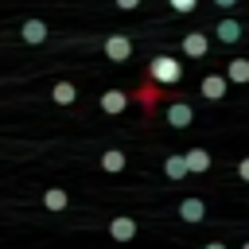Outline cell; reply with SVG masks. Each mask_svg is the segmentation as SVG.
<instances>
[{
	"label": "cell",
	"instance_id": "obj_1",
	"mask_svg": "<svg viewBox=\"0 0 249 249\" xmlns=\"http://www.w3.org/2000/svg\"><path fill=\"white\" fill-rule=\"evenodd\" d=\"M148 78L160 82V86H175V82L183 78V62L171 58V54H156V58L148 62Z\"/></svg>",
	"mask_w": 249,
	"mask_h": 249
},
{
	"label": "cell",
	"instance_id": "obj_7",
	"mask_svg": "<svg viewBox=\"0 0 249 249\" xmlns=\"http://www.w3.org/2000/svg\"><path fill=\"white\" fill-rule=\"evenodd\" d=\"M163 121H167L171 128H187V124L195 121V109H191L187 101H171V105L163 109Z\"/></svg>",
	"mask_w": 249,
	"mask_h": 249
},
{
	"label": "cell",
	"instance_id": "obj_18",
	"mask_svg": "<svg viewBox=\"0 0 249 249\" xmlns=\"http://www.w3.org/2000/svg\"><path fill=\"white\" fill-rule=\"evenodd\" d=\"M167 4H171L175 12H195V4H198V0H167Z\"/></svg>",
	"mask_w": 249,
	"mask_h": 249
},
{
	"label": "cell",
	"instance_id": "obj_8",
	"mask_svg": "<svg viewBox=\"0 0 249 249\" xmlns=\"http://www.w3.org/2000/svg\"><path fill=\"white\" fill-rule=\"evenodd\" d=\"M109 237L113 241H132L136 237V218H124V214L109 218Z\"/></svg>",
	"mask_w": 249,
	"mask_h": 249
},
{
	"label": "cell",
	"instance_id": "obj_6",
	"mask_svg": "<svg viewBox=\"0 0 249 249\" xmlns=\"http://www.w3.org/2000/svg\"><path fill=\"white\" fill-rule=\"evenodd\" d=\"M206 51H210V35L206 31H187L183 35V54L187 58H206Z\"/></svg>",
	"mask_w": 249,
	"mask_h": 249
},
{
	"label": "cell",
	"instance_id": "obj_14",
	"mask_svg": "<svg viewBox=\"0 0 249 249\" xmlns=\"http://www.w3.org/2000/svg\"><path fill=\"white\" fill-rule=\"evenodd\" d=\"M226 78L237 86H249V58H230L226 62Z\"/></svg>",
	"mask_w": 249,
	"mask_h": 249
},
{
	"label": "cell",
	"instance_id": "obj_17",
	"mask_svg": "<svg viewBox=\"0 0 249 249\" xmlns=\"http://www.w3.org/2000/svg\"><path fill=\"white\" fill-rule=\"evenodd\" d=\"M214 31H218V43H237L241 39V23L237 19H222Z\"/></svg>",
	"mask_w": 249,
	"mask_h": 249
},
{
	"label": "cell",
	"instance_id": "obj_4",
	"mask_svg": "<svg viewBox=\"0 0 249 249\" xmlns=\"http://www.w3.org/2000/svg\"><path fill=\"white\" fill-rule=\"evenodd\" d=\"M128 105H132V93H128V89H117V86H113V89L101 93V113H105V117H117V113H124Z\"/></svg>",
	"mask_w": 249,
	"mask_h": 249
},
{
	"label": "cell",
	"instance_id": "obj_13",
	"mask_svg": "<svg viewBox=\"0 0 249 249\" xmlns=\"http://www.w3.org/2000/svg\"><path fill=\"white\" fill-rule=\"evenodd\" d=\"M51 101H54V105H74V101H78L74 82H54V86H51Z\"/></svg>",
	"mask_w": 249,
	"mask_h": 249
},
{
	"label": "cell",
	"instance_id": "obj_11",
	"mask_svg": "<svg viewBox=\"0 0 249 249\" xmlns=\"http://www.w3.org/2000/svg\"><path fill=\"white\" fill-rule=\"evenodd\" d=\"M163 175H167V179H175V183H179V179H187V175H191V171H187V156H183V152H171V156L163 160Z\"/></svg>",
	"mask_w": 249,
	"mask_h": 249
},
{
	"label": "cell",
	"instance_id": "obj_23",
	"mask_svg": "<svg viewBox=\"0 0 249 249\" xmlns=\"http://www.w3.org/2000/svg\"><path fill=\"white\" fill-rule=\"evenodd\" d=\"M241 249H249V241H245V245H241Z\"/></svg>",
	"mask_w": 249,
	"mask_h": 249
},
{
	"label": "cell",
	"instance_id": "obj_3",
	"mask_svg": "<svg viewBox=\"0 0 249 249\" xmlns=\"http://www.w3.org/2000/svg\"><path fill=\"white\" fill-rule=\"evenodd\" d=\"M101 51H105L109 62H128V58H132V39H128V35H109V39L101 43Z\"/></svg>",
	"mask_w": 249,
	"mask_h": 249
},
{
	"label": "cell",
	"instance_id": "obj_10",
	"mask_svg": "<svg viewBox=\"0 0 249 249\" xmlns=\"http://www.w3.org/2000/svg\"><path fill=\"white\" fill-rule=\"evenodd\" d=\"M183 156H187V171H191V175L210 171V152H206V148H187Z\"/></svg>",
	"mask_w": 249,
	"mask_h": 249
},
{
	"label": "cell",
	"instance_id": "obj_12",
	"mask_svg": "<svg viewBox=\"0 0 249 249\" xmlns=\"http://www.w3.org/2000/svg\"><path fill=\"white\" fill-rule=\"evenodd\" d=\"M19 35H23V43H47V35H51V31H47V23H43V19H27V23L19 27Z\"/></svg>",
	"mask_w": 249,
	"mask_h": 249
},
{
	"label": "cell",
	"instance_id": "obj_2",
	"mask_svg": "<svg viewBox=\"0 0 249 249\" xmlns=\"http://www.w3.org/2000/svg\"><path fill=\"white\" fill-rule=\"evenodd\" d=\"M163 89H167V86H160V82L144 78V82L132 89V101H140V105H144V113H156V105L163 101Z\"/></svg>",
	"mask_w": 249,
	"mask_h": 249
},
{
	"label": "cell",
	"instance_id": "obj_20",
	"mask_svg": "<svg viewBox=\"0 0 249 249\" xmlns=\"http://www.w3.org/2000/svg\"><path fill=\"white\" fill-rule=\"evenodd\" d=\"M117 8H124V12H132V8H140V0H117Z\"/></svg>",
	"mask_w": 249,
	"mask_h": 249
},
{
	"label": "cell",
	"instance_id": "obj_22",
	"mask_svg": "<svg viewBox=\"0 0 249 249\" xmlns=\"http://www.w3.org/2000/svg\"><path fill=\"white\" fill-rule=\"evenodd\" d=\"M214 4H218V8H233L237 0H214Z\"/></svg>",
	"mask_w": 249,
	"mask_h": 249
},
{
	"label": "cell",
	"instance_id": "obj_5",
	"mask_svg": "<svg viewBox=\"0 0 249 249\" xmlns=\"http://www.w3.org/2000/svg\"><path fill=\"white\" fill-rule=\"evenodd\" d=\"M226 89H230V78H226V74H206V78L198 82V93H202L206 101H222Z\"/></svg>",
	"mask_w": 249,
	"mask_h": 249
},
{
	"label": "cell",
	"instance_id": "obj_16",
	"mask_svg": "<svg viewBox=\"0 0 249 249\" xmlns=\"http://www.w3.org/2000/svg\"><path fill=\"white\" fill-rule=\"evenodd\" d=\"M43 206H47V210H66V206H70V195H66L62 187H47V191H43Z\"/></svg>",
	"mask_w": 249,
	"mask_h": 249
},
{
	"label": "cell",
	"instance_id": "obj_19",
	"mask_svg": "<svg viewBox=\"0 0 249 249\" xmlns=\"http://www.w3.org/2000/svg\"><path fill=\"white\" fill-rule=\"evenodd\" d=\"M237 179H245V183H249V156L237 163Z\"/></svg>",
	"mask_w": 249,
	"mask_h": 249
},
{
	"label": "cell",
	"instance_id": "obj_9",
	"mask_svg": "<svg viewBox=\"0 0 249 249\" xmlns=\"http://www.w3.org/2000/svg\"><path fill=\"white\" fill-rule=\"evenodd\" d=\"M179 218H183V222H191V226H195V222H202V218H206V202H202V198H195V195H191V198H183V202H179Z\"/></svg>",
	"mask_w": 249,
	"mask_h": 249
},
{
	"label": "cell",
	"instance_id": "obj_15",
	"mask_svg": "<svg viewBox=\"0 0 249 249\" xmlns=\"http://www.w3.org/2000/svg\"><path fill=\"white\" fill-rule=\"evenodd\" d=\"M124 163H128V160H124V152H121V148H105V152H101V167H105L109 175L124 171Z\"/></svg>",
	"mask_w": 249,
	"mask_h": 249
},
{
	"label": "cell",
	"instance_id": "obj_21",
	"mask_svg": "<svg viewBox=\"0 0 249 249\" xmlns=\"http://www.w3.org/2000/svg\"><path fill=\"white\" fill-rule=\"evenodd\" d=\"M202 249H226V245H222V241H206Z\"/></svg>",
	"mask_w": 249,
	"mask_h": 249
}]
</instances>
